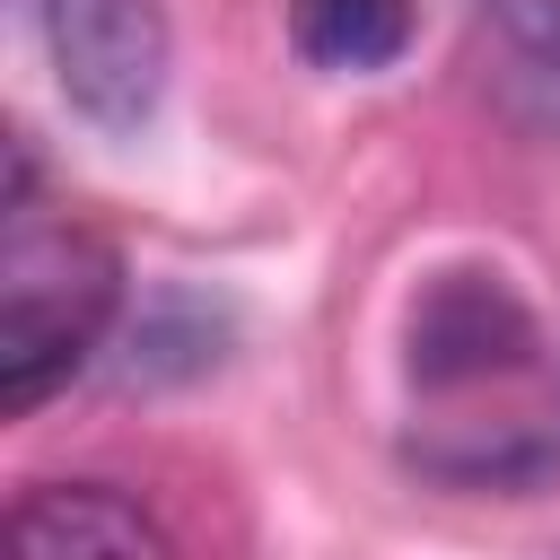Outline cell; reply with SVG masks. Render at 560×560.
Listing matches in <instances>:
<instances>
[{"instance_id":"obj_6","label":"cell","mask_w":560,"mask_h":560,"mask_svg":"<svg viewBox=\"0 0 560 560\" xmlns=\"http://www.w3.org/2000/svg\"><path fill=\"white\" fill-rule=\"evenodd\" d=\"M289 44L315 70H385L411 44V0H289Z\"/></svg>"},{"instance_id":"obj_4","label":"cell","mask_w":560,"mask_h":560,"mask_svg":"<svg viewBox=\"0 0 560 560\" xmlns=\"http://www.w3.org/2000/svg\"><path fill=\"white\" fill-rule=\"evenodd\" d=\"M0 560H175V542L114 481H35L0 525Z\"/></svg>"},{"instance_id":"obj_1","label":"cell","mask_w":560,"mask_h":560,"mask_svg":"<svg viewBox=\"0 0 560 560\" xmlns=\"http://www.w3.org/2000/svg\"><path fill=\"white\" fill-rule=\"evenodd\" d=\"M411 376V464L438 481H542L560 472V341L516 298V280L455 262L429 271L402 315Z\"/></svg>"},{"instance_id":"obj_2","label":"cell","mask_w":560,"mask_h":560,"mask_svg":"<svg viewBox=\"0 0 560 560\" xmlns=\"http://www.w3.org/2000/svg\"><path fill=\"white\" fill-rule=\"evenodd\" d=\"M122 315V262L96 228L35 210V158L9 140V192H0V411H35L52 385H70L105 324Z\"/></svg>"},{"instance_id":"obj_3","label":"cell","mask_w":560,"mask_h":560,"mask_svg":"<svg viewBox=\"0 0 560 560\" xmlns=\"http://www.w3.org/2000/svg\"><path fill=\"white\" fill-rule=\"evenodd\" d=\"M61 96L96 131H140L166 96V9L158 0H35Z\"/></svg>"},{"instance_id":"obj_5","label":"cell","mask_w":560,"mask_h":560,"mask_svg":"<svg viewBox=\"0 0 560 560\" xmlns=\"http://www.w3.org/2000/svg\"><path fill=\"white\" fill-rule=\"evenodd\" d=\"M472 35H481L490 105L516 131L560 140V0H481Z\"/></svg>"}]
</instances>
